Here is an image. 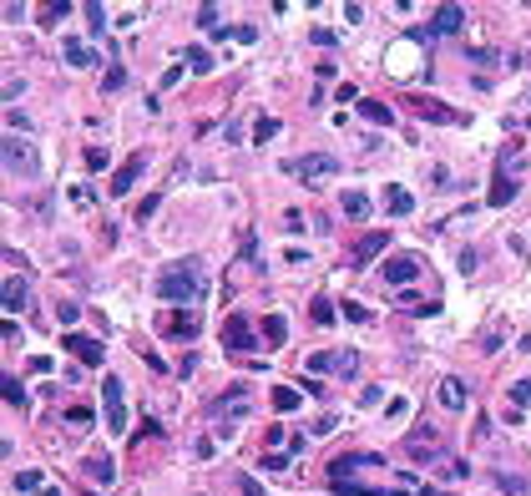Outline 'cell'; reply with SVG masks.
<instances>
[{
	"mask_svg": "<svg viewBox=\"0 0 531 496\" xmlns=\"http://www.w3.org/2000/svg\"><path fill=\"white\" fill-rule=\"evenodd\" d=\"M496 481H501V486H511V491H526V481H521V476H511V471H496Z\"/></svg>",
	"mask_w": 531,
	"mask_h": 496,
	"instance_id": "cell-43",
	"label": "cell"
},
{
	"mask_svg": "<svg viewBox=\"0 0 531 496\" xmlns=\"http://www.w3.org/2000/svg\"><path fill=\"white\" fill-rule=\"evenodd\" d=\"M101 405H106V425L122 435L127 430V390H122V380H101Z\"/></svg>",
	"mask_w": 531,
	"mask_h": 496,
	"instance_id": "cell-6",
	"label": "cell"
},
{
	"mask_svg": "<svg viewBox=\"0 0 531 496\" xmlns=\"http://www.w3.org/2000/svg\"><path fill=\"white\" fill-rule=\"evenodd\" d=\"M360 117H365V122H375V127H390V122H395L390 106H385V101H370V96H360Z\"/></svg>",
	"mask_w": 531,
	"mask_h": 496,
	"instance_id": "cell-20",
	"label": "cell"
},
{
	"mask_svg": "<svg viewBox=\"0 0 531 496\" xmlns=\"http://www.w3.org/2000/svg\"><path fill=\"white\" fill-rule=\"evenodd\" d=\"M385 208H390L395 218H405V213H415V198H410L405 188H390V193H385Z\"/></svg>",
	"mask_w": 531,
	"mask_h": 496,
	"instance_id": "cell-25",
	"label": "cell"
},
{
	"mask_svg": "<svg viewBox=\"0 0 531 496\" xmlns=\"http://www.w3.org/2000/svg\"><path fill=\"white\" fill-rule=\"evenodd\" d=\"M304 405V390H288V385H273V410L288 415V410H299Z\"/></svg>",
	"mask_w": 531,
	"mask_h": 496,
	"instance_id": "cell-21",
	"label": "cell"
},
{
	"mask_svg": "<svg viewBox=\"0 0 531 496\" xmlns=\"http://www.w3.org/2000/svg\"><path fill=\"white\" fill-rule=\"evenodd\" d=\"M208 294V268L198 258H177L157 273V299L162 304H198Z\"/></svg>",
	"mask_w": 531,
	"mask_h": 496,
	"instance_id": "cell-1",
	"label": "cell"
},
{
	"mask_svg": "<svg viewBox=\"0 0 531 496\" xmlns=\"http://www.w3.org/2000/svg\"><path fill=\"white\" fill-rule=\"evenodd\" d=\"M0 385H6V400H11V405H26V390H21V380H11V375H6Z\"/></svg>",
	"mask_w": 531,
	"mask_h": 496,
	"instance_id": "cell-35",
	"label": "cell"
},
{
	"mask_svg": "<svg viewBox=\"0 0 531 496\" xmlns=\"http://www.w3.org/2000/svg\"><path fill=\"white\" fill-rule=\"evenodd\" d=\"M106 162H111V157H106V147H86V168H91V173H101Z\"/></svg>",
	"mask_w": 531,
	"mask_h": 496,
	"instance_id": "cell-34",
	"label": "cell"
},
{
	"mask_svg": "<svg viewBox=\"0 0 531 496\" xmlns=\"http://www.w3.org/2000/svg\"><path fill=\"white\" fill-rule=\"evenodd\" d=\"M66 66H76V71H91V66H96V51H91L86 41H66Z\"/></svg>",
	"mask_w": 531,
	"mask_h": 496,
	"instance_id": "cell-18",
	"label": "cell"
},
{
	"mask_svg": "<svg viewBox=\"0 0 531 496\" xmlns=\"http://www.w3.org/2000/svg\"><path fill=\"white\" fill-rule=\"evenodd\" d=\"M263 340H273V345L288 340V319H283V314H268V319H263Z\"/></svg>",
	"mask_w": 531,
	"mask_h": 496,
	"instance_id": "cell-26",
	"label": "cell"
},
{
	"mask_svg": "<svg viewBox=\"0 0 531 496\" xmlns=\"http://www.w3.org/2000/svg\"><path fill=\"white\" fill-rule=\"evenodd\" d=\"M86 476H91L96 486H111V481H116V466H111L106 456H91V461H86Z\"/></svg>",
	"mask_w": 531,
	"mask_h": 496,
	"instance_id": "cell-23",
	"label": "cell"
},
{
	"mask_svg": "<svg viewBox=\"0 0 531 496\" xmlns=\"http://www.w3.org/2000/svg\"><path fill=\"white\" fill-rule=\"evenodd\" d=\"M339 314H344V319H354V324H365V319H370V309H365V304H344Z\"/></svg>",
	"mask_w": 531,
	"mask_h": 496,
	"instance_id": "cell-38",
	"label": "cell"
},
{
	"mask_svg": "<svg viewBox=\"0 0 531 496\" xmlns=\"http://www.w3.org/2000/svg\"><path fill=\"white\" fill-rule=\"evenodd\" d=\"M66 420H71V425H76V430H81V425H86V420H91V405H71V410H66Z\"/></svg>",
	"mask_w": 531,
	"mask_h": 496,
	"instance_id": "cell-37",
	"label": "cell"
},
{
	"mask_svg": "<svg viewBox=\"0 0 531 496\" xmlns=\"http://www.w3.org/2000/svg\"><path fill=\"white\" fill-rule=\"evenodd\" d=\"M283 228H288V233H299V228H309V223H304V213H293V208H288V213H283Z\"/></svg>",
	"mask_w": 531,
	"mask_h": 496,
	"instance_id": "cell-39",
	"label": "cell"
},
{
	"mask_svg": "<svg viewBox=\"0 0 531 496\" xmlns=\"http://www.w3.org/2000/svg\"><path fill=\"white\" fill-rule=\"evenodd\" d=\"M511 405L516 410H531V380H516L511 385Z\"/></svg>",
	"mask_w": 531,
	"mask_h": 496,
	"instance_id": "cell-29",
	"label": "cell"
},
{
	"mask_svg": "<svg viewBox=\"0 0 531 496\" xmlns=\"http://www.w3.org/2000/svg\"><path fill=\"white\" fill-rule=\"evenodd\" d=\"M198 26H203V31H218V6H203V11H198Z\"/></svg>",
	"mask_w": 531,
	"mask_h": 496,
	"instance_id": "cell-36",
	"label": "cell"
},
{
	"mask_svg": "<svg viewBox=\"0 0 531 496\" xmlns=\"http://www.w3.org/2000/svg\"><path fill=\"white\" fill-rule=\"evenodd\" d=\"M238 491H243V496H263V486H258V481H253V476H248V471H243V476H238Z\"/></svg>",
	"mask_w": 531,
	"mask_h": 496,
	"instance_id": "cell-41",
	"label": "cell"
},
{
	"mask_svg": "<svg viewBox=\"0 0 531 496\" xmlns=\"http://www.w3.org/2000/svg\"><path fill=\"white\" fill-rule=\"evenodd\" d=\"M157 329H162V335H198V314H188V309L157 314Z\"/></svg>",
	"mask_w": 531,
	"mask_h": 496,
	"instance_id": "cell-13",
	"label": "cell"
},
{
	"mask_svg": "<svg viewBox=\"0 0 531 496\" xmlns=\"http://www.w3.org/2000/svg\"><path fill=\"white\" fill-rule=\"evenodd\" d=\"M0 157H6V168H11V173H21V178H36V173H41L36 147H31V142H21V137H6V142H0Z\"/></svg>",
	"mask_w": 531,
	"mask_h": 496,
	"instance_id": "cell-3",
	"label": "cell"
},
{
	"mask_svg": "<svg viewBox=\"0 0 531 496\" xmlns=\"http://www.w3.org/2000/svg\"><path fill=\"white\" fill-rule=\"evenodd\" d=\"M309 319H314V324H334V319H339V309H334L329 299H309Z\"/></svg>",
	"mask_w": 531,
	"mask_h": 496,
	"instance_id": "cell-27",
	"label": "cell"
},
{
	"mask_svg": "<svg viewBox=\"0 0 531 496\" xmlns=\"http://www.w3.org/2000/svg\"><path fill=\"white\" fill-rule=\"evenodd\" d=\"M273 132H278V122H273V117H258V122H253V142H268Z\"/></svg>",
	"mask_w": 531,
	"mask_h": 496,
	"instance_id": "cell-32",
	"label": "cell"
},
{
	"mask_svg": "<svg viewBox=\"0 0 531 496\" xmlns=\"http://www.w3.org/2000/svg\"><path fill=\"white\" fill-rule=\"evenodd\" d=\"M390 248V233L385 228H375V233H365L360 243H354V268H365V263H375L380 253Z\"/></svg>",
	"mask_w": 531,
	"mask_h": 496,
	"instance_id": "cell-11",
	"label": "cell"
},
{
	"mask_svg": "<svg viewBox=\"0 0 531 496\" xmlns=\"http://www.w3.org/2000/svg\"><path fill=\"white\" fill-rule=\"evenodd\" d=\"M183 66H188V71H198V76H208V71H213V51H203V46L183 51Z\"/></svg>",
	"mask_w": 531,
	"mask_h": 496,
	"instance_id": "cell-24",
	"label": "cell"
},
{
	"mask_svg": "<svg viewBox=\"0 0 531 496\" xmlns=\"http://www.w3.org/2000/svg\"><path fill=\"white\" fill-rule=\"evenodd\" d=\"M71 11H76L71 0H56V6H46V11H41V26H56L61 16H71Z\"/></svg>",
	"mask_w": 531,
	"mask_h": 496,
	"instance_id": "cell-28",
	"label": "cell"
},
{
	"mask_svg": "<svg viewBox=\"0 0 531 496\" xmlns=\"http://www.w3.org/2000/svg\"><path fill=\"white\" fill-rule=\"evenodd\" d=\"M370 466H385L375 451H349V456H334L324 471H329V486L334 481H354V476H360V471H370Z\"/></svg>",
	"mask_w": 531,
	"mask_h": 496,
	"instance_id": "cell-4",
	"label": "cell"
},
{
	"mask_svg": "<svg viewBox=\"0 0 531 496\" xmlns=\"http://www.w3.org/2000/svg\"><path fill=\"white\" fill-rule=\"evenodd\" d=\"M460 26H465V11H460V6H440V11H435V21H430V31H435V36H455Z\"/></svg>",
	"mask_w": 531,
	"mask_h": 496,
	"instance_id": "cell-16",
	"label": "cell"
},
{
	"mask_svg": "<svg viewBox=\"0 0 531 496\" xmlns=\"http://www.w3.org/2000/svg\"><path fill=\"white\" fill-rule=\"evenodd\" d=\"M81 11H86V21H91V31H106V26H111V21H106V11L96 6V0H86V6H81Z\"/></svg>",
	"mask_w": 531,
	"mask_h": 496,
	"instance_id": "cell-31",
	"label": "cell"
},
{
	"mask_svg": "<svg viewBox=\"0 0 531 496\" xmlns=\"http://www.w3.org/2000/svg\"><path fill=\"white\" fill-rule=\"evenodd\" d=\"M511 198H516V178H511V173H496V178H491V193H486V203H491V208H506Z\"/></svg>",
	"mask_w": 531,
	"mask_h": 496,
	"instance_id": "cell-17",
	"label": "cell"
},
{
	"mask_svg": "<svg viewBox=\"0 0 531 496\" xmlns=\"http://www.w3.org/2000/svg\"><path fill=\"white\" fill-rule=\"evenodd\" d=\"M0 299H6V314H21V309H26L31 289H26V279H21V273H11V279L0 284Z\"/></svg>",
	"mask_w": 531,
	"mask_h": 496,
	"instance_id": "cell-14",
	"label": "cell"
},
{
	"mask_svg": "<svg viewBox=\"0 0 531 496\" xmlns=\"http://www.w3.org/2000/svg\"><path fill=\"white\" fill-rule=\"evenodd\" d=\"M334 425H339V420H334V415H319V420H314V425H309V435H329V430H334Z\"/></svg>",
	"mask_w": 531,
	"mask_h": 496,
	"instance_id": "cell-40",
	"label": "cell"
},
{
	"mask_svg": "<svg viewBox=\"0 0 531 496\" xmlns=\"http://www.w3.org/2000/svg\"><path fill=\"white\" fill-rule=\"evenodd\" d=\"M288 178H304V188H319V178H334L339 173V157L334 152H314V157H288L283 162Z\"/></svg>",
	"mask_w": 531,
	"mask_h": 496,
	"instance_id": "cell-2",
	"label": "cell"
},
{
	"mask_svg": "<svg viewBox=\"0 0 531 496\" xmlns=\"http://www.w3.org/2000/svg\"><path fill=\"white\" fill-rule=\"evenodd\" d=\"M142 168H147V152H132V157L122 162V168H116V178L106 183V188H111V198H127V193L137 188V178H142Z\"/></svg>",
	"mask_w": 531,
	"mask_h": 496,
	"instance_id": "cell-8",
	"label": "cell"
},
{
	"mask_svg": "<svg viewBox=\"0 0 531 496\" xmlns=\"http://www.w3.org/2000/svg\"><path fill=\"white\" fill-rule=\"evenodd\" d=\"M405 106H410L415 117H425V122H455L450 106H440V101H430V96H405Z\"/></svg>",
	"mask_w": 531,
	"mask_h": 496,
	"instance_id": "cell-12",
	"label": "cell"
},
{
	"mask_svg": "<svg viewBox=\"0 0 531 496\" xmlns=\"http://www.w3.org/2000/svg\"><path fill=\"white\" fill-rule=\"evenodd\" d=\"M385 400V390H380V385H370V390H360V405H380Z\"/></svg>",
	"mask_w": 531,
	"mask_h": 496,
	"instance_id": "cell-42",
	"label": "cell"
},
{
	"mask_svg": "<svg viewBox=\"0 0 531 496\" xmlns=\"http://www.w3.org/2000/svg\"><path fill=\"white\" fill-rule=\"evenodd\" d=\"M360 370V355L354 350H319L309 355V375H354Z\"/></svg>",
	"mask_w": 531,
	"mask_h": 496,
	"instance_id": "cell-5",
	"label": "cell"
},
{
	"mask_svg": "<svg viewBox=\"0 0 531 496\" xmlns=\"http://www.w3.org/2000/svg\"><path fill=\"white\" fill-rule=\"evenodd\" d=\"M258 466H263V471H283V466H288V456H263Z\"/></svg>",
	"mask_w": 531,
	"mask_h": 496,
	"instance_id": "cell-44",
	"label": "cell"
},
{
	"mask_svg": "<svg viewBox=\"0 0 531 496\" xmlns=\"http://www.w3.org/2000/svg\"><path fill=\"white\" fill-rule=\"evenodd\" d=\"M101 86H106V91H116V86H127V66H111V71L101 76Z\"/></svg>",
	"mask_w": 531,
	"mask_h": 496,
	"instance_id": "cell-33",
	"label": "cell"
},
{
	"mask_svg": "<svg viewBox=\"0 0 531 496\" xmlns=\"http://www.w3.org/2000/svg\"><path fill=\"white\" fill-rule=\"evenodd\" d=\"M16 486L21 491H46V476L41 471H16Z\"/></svg>",
	"mask_w": 531,
	"mask_h": 496,
	"instance_id": "cell-30",
	"label": "cell"
},
{
	"mask_svg": "<svg viewBox=\"0 0 531 496\" xmlns=\"http://www.w3.org/2000/svg\"><path fill=\"white\" fill-rule=\"evenodd\" d=\"M223 345H228L233 355H248V350H258V335H253V324H248L243 314H228V319H223Z\"/></svg>",
	"mask_w": 531,
	"mask_h": 496,
	"instance_id": "cell-7",
	"label": "cell"
},
{
	"mask_svg": "<svg viewBox=\"0 0 531 496\" xmlns=\"http://www.w3.org/2000/svg\"><path fill=\"white\" fill-rule=\"evenodd\" d=\"M385 279H390L395 289H400V284H415V279H420V258H415V253H395V258L385 263Z\"/></svg>",
	"mask_w": 531,
	"mask_h": 496,
	"instance_id": "cell-10",
	"label": "cell"
},
{
	"mask_svg": "<svg viewBox=\"0 0 531 496\" xmlns=\"http://www.w3.org/2000/svg\"><path fill=\"white\" fill-rule=\"evenodd\" d=\"M339 208H344L349 218H370V198H365L360 188H349V193H339Z\"/></svg>",
	"mask_w": 531,
	"mask_h": 496,
	"instance_id": "cell-22",
	"label": "cell"
},
{
	"mask_svg": "<svg viewBox=\"0 0 531 496\" xmlns=\"http://www.w3.org/2000/svg\"><path fill=\"white\" fill-rule=\"evenodd\" d=\"M440 405L445 410H465V380H455V375L440 380Z\"/></svg>",
	"mask_w": 531,
	"mask_h": 496,
	"instance_id": "cell-19",
	"label": "cell"
},
{
	"mask_svg": "<svg viewBox=\"0 0 531 496\" xmlns=\"http://www.w3.org/2000/svg\"><path fill=\"white\" fill-rule=\"evenodd\" d=\"M228 410H248V385H233V390H223L218 400H213V415H228Z\"/></svg>",
	"mask_w": 531,
	"mask_h": 496,
	"instance_id": "cell-15",
	"label": "cell"
},
{
	"mask_svg": "<svg viewBox=\"0 0 531 496\" xmlns=\"http://www.w3.org/2000/svg\"><path fill=\"white\" fill-rule=\"evenodd\" d=\"M61 345H66V355H76V360H81V365H91V370L106 360V345H101V340H91V335H76V329H71Z\"/></svg>",
	"mask_w": 531,
	"mask_h": 496,
	"instance_id": "cell-9",
	"label": "cell"
}]
</instances>
